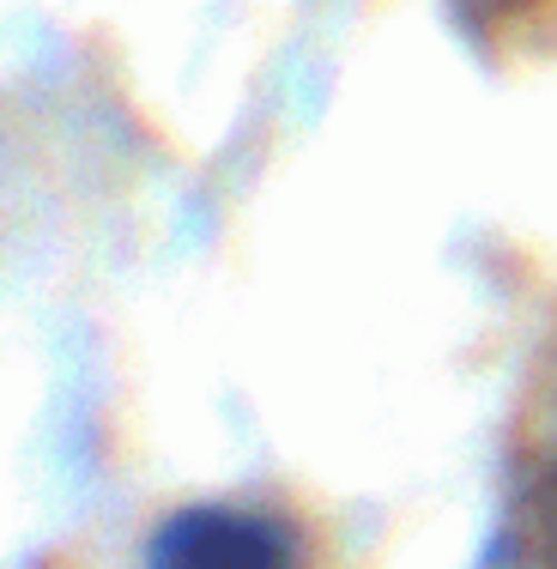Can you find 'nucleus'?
Wrapping results in <instances>:
<instances>
[{"instance_id":"obj_1","label":"nucleus","mask_w":557,"mask_h":569,"mask_svg":"<svg viewBox=\"0 0 557 569\" xmlns=\"http://www.w3.org/2000/svg\"><path fill=\"white\" fill-rule=\"evenodd\" d=\"M146 569H309V546L273 509L188 503L158 521Z\"/></svg>"},{"instance_id":"obj_2","label":"nucleus","mask_w":557,"mask_h":569,"mask_svg":"<svg viewBox=\"0 0 557 569\" xmlns=\"http://www.w3.org/2000/svg\"><path fill=\"white\" fill-rule=\"evenodd\" d=\"M448 19L491 67L557 61V0H448Z\"/></svg>"},{"instance_id":"obj_3","label":"nucleus","mask_w":557,"mask_h":569,"mask_svg":"<svg viewBox=\"0 0 557 569\" xmlns=\"http://www.w3.org/2000/svg\"><path fill=\"white\" fill-rule=\"evenodd\" d=\"M479 569H557V460L515 485Z\"/></svg>"}]
</instances>
